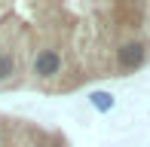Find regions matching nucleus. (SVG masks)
<instances>
[{"label":"nucleus","mask_w":150,"mask_h":147,"mask_svg":"<svg viewBox=\"0 0 150 147\" xmlns=\"http://www.w3.org/2000/svg\"><path fill=\"white\" fill-rule=\"evenodd\" d=\"M16 74H18V58H16V52H12V49H0V86L12 83Z\"/></svg>","instance_id":"3"},{"label":"nucleus","mask_w":150,"mask_h":147,"mask_svg":"<svg viewBox=\"0 0 150 147\" xmlns=\"http://www.w3.org/2000/svg\"><path fill=\"white\" fill-rule=\"evenodd\" d=\"M34 147H40V144H34Z\"/></svg>","instance_id":"6"},{"label":"nucleus","mask_w":150,"mask_h":147,"mask_svg":"<svg viewBox=\"0 0 150 147\" xmlns=\"http://www.w3.org/2000/svg\"><path fill=\"white\" fill-rule=\"evenodd\" d=\"M6 144V135H3V126H0V147Z\"/></svg>","instance_id":"5"},{"label":"nucleus","mask_w":150,"mask_h":147,"mask_svg":"<svg viewBox=\"0 0 150 147\" xmlns=\"http://www.w3.org/2000/svg\"><path fill=\"white\" fill-rule=\"evenodd\" d=\"M64 71V55H61L58 46H40L31 58V77L46 83V80H55Z\"/></svg>","instance_id":"1"},{"label":"nucleus","mask_w":150,"mask_h":147,"mask_svg":"<svg viewBox=\"0 0 150 147\" xmlns=\"http://www.w3.org/2000/svg\"><path fill=\"white\" fill-rule=\"evenodd\" d=\"M89 104L98 113H107V110H113V95L104 89H95V92H89Z\"/></svg>","instance_id":"4"},{"label":"nucleus","mask_w":150,"mask_h":147,"mask_svg":"<svg viewBox=\"0 0 150 147\" xmlns=\"http://www.w3.org/2000/svg\"><path fill=\"white\" fill-rule=\"evenodd\" d=\"M147 61V43L138 37H129L117 46V68L120 71H138Z\"/></svg>","instance_id":"2"}]
</instances>
